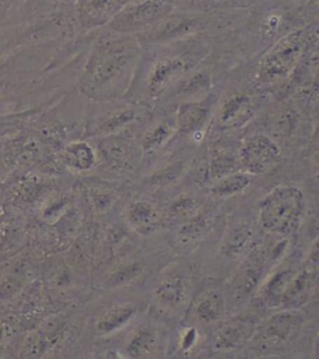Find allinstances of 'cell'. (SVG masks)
<instances>
[{"label": "cell", "mask_w": 319, "mask_h": 359, "mask_svg": "<svg viewBox=\"0 0 319 359\" xmlns=\"http://www.w3.org/2000/svg\"><path fill=\"white\" fill-rule=\"evenodd\" d=\"M102 156L112 163H123L129 156L130 145L118 135H109L99 144Z\"/></svg>", "instance_id": "obj_23"}, {"label": "cell", "mask_w": 319, "mask_h": 359, "mask_svg": "<svg viewBox=\"0 0 319 359\" xmlns=\"http://www.w3.org/2000/svg\"><path fill=\"white\" fill-rule=\"evenodd\" d=\"M302 314L296 309H283L264 322L254 339L264 349H280L297 341L303 328Z\"/></svg>", "instance_id": "obj_5"}, {"label": "cell", "mask_w": 319, "mask_h": 359, "mask_svg": "<svg viewBox=\"0 0 319 359\" xmlns=\"http://www.w3.org/2000/svg\"><path fill=\"white\" fill-rule=\"evenodd\" d=\"M197 212L200 211H198L196 201L190 196H179V198H176L170 205V210H168V213L172 219H179L182 222L195 216Z\"/></svg>", "instance_id": "obj_26"}, {"label": "cell", "mask_w": 319, "mask_h": 359, "mask_svg": "<svg viewBox=\"0 0 319 359\" xmlns=\"http://www.w3.org/2000/svg\"><path fill=\"white\" fill-rule=\"evenodd\" d=\"M156 332L151 328H141L131 337L126 351L133 358H142L152 355L156 351Z\"/></svg>", "instance_id": "obj_21"}, {"label": "cell", "mask_w": 319, "mask_h": 359, "mask_svg": "<svg viewBox=\"0 0 319 359\" xmlns=\"http://www.w3.org/2000/svg\"><path fill=\"white\" fill-rule=\"evenodd\" d=\"M156 27L150 29L151 32H146V39L149 41H166L181 36L184 34L190 33L194 29L195 20L190 19H171L165 22H158Z\"/></svg>", "instance_id": "obj_19"}, {"label": "cell", "mask_w": 319, "mask_h": 359, "mask_svg": "<svg viewBox=\"0 0 319 359\" xmlns=\"http://www.w3.org/2000/svg\"><path fill=\"white\" fill-rule=\"evenodd\" d=\"M171 136V129L165 123H158L149 130L144 136L142 147L146 152L155 151L166 142Z\"/></svg>", "instance_id": "obj_27"}, {"label": "cell", "mask_w": 319, "mask_h": 359, "mask_svg": "<svg viewBox=\"0 0 319 359\" xmlns=\"http://www.w3.org/2000/svg\"><path fill=\"white\" fill-rule=\"evenodd\" d=\"M253 115L251 100L245 95L233 96L224 104L219 112V126L221 129H238L248 123Z\"/></svg>", "instance_id": "obj_13"}, {"label": "cell", "mask_w": 319, "mask_h": 359, "mask_svg": "<svg viewBox=\"0 0 319 359\" xmlns=\"http://www.w3.org/2000/svg\"><path fill=\"white\" fill-rule=\"evenodd\" d=\"M118 4V0H89L83 8L85 20L95 24L105 22L107 18L116 11Z\"/></svg>", "instance_id": "obj_24"}, {"label": "cell", "mask_w": 319, "mask_h": 359, "mask_svg": "<svg viewBox=\"0 0 319 359\" xmlns=\"http://www.w3.org/2000/svg\"><path fill=\"white\" fill-rule=\"evenodd\" d=\"M136 309L131 304H118L101 314L96 320V331L100 334H111L123 328L133 320Z\"/></svg>", "instance_id": "obj_17"}, {"label": "cell", "mask_w": 319, "mask_h": 359, "mask_svg": "<svg viewBox=\"0 0 319 359\" xmlns=\"http://www.w3.org/2000/svg\"><path fill=\"white\" fill-rule=\"evenodd\" d=\"M253 230L251 224L246 221H236L224 232L221 243V251L229 257H238L245 252L252 240Z\"/></svg>", "instance_id": "obj_16"}, {"label": "cell", "mask_w": 319, "mask_h": 359, "mask_svg": "<svg viewBox=\"0 0 319 359\" xmlns=\"http://www.w3.org/2000/svg\"><path fill=\"white\" fill-rule=\"evenodd\" d=\"M170 11V6L157 0H142L112 18L111 27L118 33H136L155 27Z\"/></svg>", "instance_id": "obj_6"}, {"label": "cell", "mask_w": 319, "mask_h": 359, "mask_svg": "<svg viewBox=\"0 0 319 359\" xmlns=\"http://www.w3.org/2000/svg\"><path fill=\"white\" fill-rule=\"evenodd\" d=\"M208 226L206 219L200 215V212H197L195 216L182 222L179 235L187 241H196L197 238H201L202 236L206 233Z\"/></svg>", "instance_id": "obj_25"}, {"label": "cell", "mask_w": 319, "mask_h": 359, "mask_svg": "<svg viewBox=\"0 0 319 359\" xmlns=\"http://www.w3.org/2000/svg\"><path fill=\"white\" fill-rule=\"evenodd\" d=\"M304 208L306 198L301 189L296 186H278L261 201L259 222L272 235H291L299 227Z\"/></svg>", "instance_id": "obj_2"}, {"label": "cell", "mask_w": 319, "mask_h": 359, "mask_svg": "<svg viewBox=\"0 0 319 359\" xmlns=\"http://www.w3.org/2000/svg\"><path fill=\"white\" fill-rule=\"evenodd\" d=\"M194 62V57L186 55L163 57L157 60L149 73V91L152 95H156L168 89L170 85L190 70Z\"/></svg>", "instance_id": "obj_9"}, {"label": "cell", "mask_w": 319, "mask_h": 359, "mask_svg": "<svg viewBox=\"0 0 319 359\" xmlns=\"http://www.w3.org/2000/svg\"><path fill=\"white\" fill-rule=\"evenodd\" d=\"M210 115L208 101L185 102L177 112V128L182 135H195L201 131Z\"/></svg>", "instance_id": "obj_14"}, {"label": "cell", "mask_w": 319, "mask_h": 359, "mask_svg": "<svg viewBox=\"0 0 319 359\" xmlns=\"http://www.w3.org/2000/svg\"><path fill=\"white\" fill-rule=\"evenodd\" d=\"M190 290L189 278L182 272L171 269L161 277L154 292V299L158 309L175 312L185 307Z\"/></svg>", "instance_id": "obj_8"}, {"label": "cell", "mask_w": 319, "mask_h": 359, "mask_svg": "<svg viewBox=\"0 0 319 359\" xmlns=\"http://www.w3.org/2000/svg\"><path fill=\"white\" fill-rule=\"evenodd\" d=\"M256 332L251 322L233 318L219 325L213 337V348L216 351H235L243 347Z\"/></svg>", "instance_id": "obj_11"}, {"label": "cell", "mask_w": 319, "mask_h": 359, "mask_svg": "<svg viewBox=\"0 0 319 359\" xmlns=\"http://www.w3.org/2000/svg\"><path fill=\"white\" fill-rule=\"evenodd\" d=\"M237 163H240L238 158L229 149L213 147L208 156V177L212 181L222 179L235 171Z\"/></svg>", "instance_id": "obj_18"}, {"label": "cell", "mask_w": 319, "mask_h": 359, "mask_svg": "<svg viewBox=\"0 0 319 359\" xmlns=\"http://www.w3.org/2000/svg\"><path fill=\"white\" fill-rule=\"evenodd\" d=\"M194 312L205 323L219 322L226 313V298L217 290H206L197 296L194 302Z\"/></svg>", "instance_id": "obj_15"}, {"label": "cell", "mask_w": 319, "mask_h": 359, "mask_svg": "<svg viewBox=\"0 0 319 359\" xmlns=\"http://www.w3.org/2000/svg\"><path fill=\"white\" fill-rule=\"evenodd\" d=\"M6 11V6L3 4V1H0V15H1V11Z\"/></svg>", "instance_id": "obj_30"}, {"label": "cell", "mask_w": 319, "mask_h": 359, "mask_svg": "<svg viewBox=\"0 0 319 359\" xmlns=\"http://www.w3.org/2000/svg\"><path fill=\"white\" fill-rule=\"evenodd\" d=\"M280 149L264 135L245 141L238 152V161L248 174H264L278 163Z\"/></svg>", "instance_id": "obj_7"}, {"label": "cell", "mask_w": 319, "mask_h": 359, "mask_svg": "<svg viewBox=\"0 0 319 359\" xmlns=\"http://www.w3.org/2000/svg\"><path fill=\"white\" fill-rule=\"evenodd\" d=\"M197 333L194 328H189L181 337V348L182 351H190L196 343Z\"/></svg>", "instance_id": "obj_29"}, {"label": "cell", "mask_w": 319, "mask_h": 359, "mask_svg": "<svg viewBox=\"0 0 319 359\" xmlns=\"http://www.w3.org/2000/svg\"><path fill=\"white\" fill-rule=\"evenodd\" d=\"M277 250L278 247L271 250V253L264 247L253 250L236 275V291L238 293L252 291L262 276L267 261H271L269 258H277Z\"/></svg>", "instance_id": "obj_10"}, {"label": "cell", "mask_w": 319, "mask_h": 359, "mask_svg": "<svg viewBox=\"0 0 319 359\" xmlns=\"http://www.w3.org/2000/svg\"><path fill=\"white\" fill-rule=\"evenodd\" d=\"M67 160L72 168L88 171L95 165V151L86 142H73L67 147Z\"/></svg>", "instance_id": "obj_22"}, {"label": "cell", "mask_w": 319, "mask_h": 359, "mask_svg": "<svg viewBox=\"0 0 319 359\" xmlns=\"http://www.w3.org/2000/svg\"><path fill=\"white\" fill-rule=\"evenodd\" d=\"M126 219L129 226L139 235L149 236L156 232L163 219L156 206L147 200H136L126 210Z\"/></svg>", "instance_id": "obj_12"}, {"label": "cell", "mask_w": 319, "mask_h": 359, "mask_svg": "<svg viewBox=\"0 0 319 359\" xmlns=\"http://www.w3.org/2000/svg\"><path fill=\"white\" fill-rule=\"evenodd\" d=\"M306 45V34L302 30L287 35L267 53L259 67V76L264 81H275L286 76L296 67Z\"/></svg>", "instance_id": "obj_4"}, {"label": "cell", "mask_w": 319, "mask_h": 359, "mask_svg": "<svg viewBox=\"0 0 319 359\" xmlns=\"http://www.w3.org/2000/svg\"><path fill=\"white\" fill-rule=\"evenodd\" d=\"M90 200L93 202L94 208L97 211H107L112 208L115 198L111 194H107L105 191L91 190L90 191Z\"/></svg>", "instance_id": "obj_28"}, {"label": "cell", "mask_w": 319, "mask_h": 359, "mask_svg": "<svg viewBox=\"0 0 319 359\" xmlns=\"http://www.w3.org/2000/svg\"><path fill=\"white\" fill-rule=\"evenodd\" d=\"M252 182V175L248 174L247 171L241 172H231L222 179L215 181L212 187V194L219 197L233 196L238 192L246 189L247 186Z\"/></svg>", "instance_id": "obj_20"}, {"label": "cell", "mask_w": 319, "mask_h": 359, "mask_svg": "<svg viewBox=\"0 0 319 359\" xmlns=\"http://www.w3.org/2000/svg\"><path fill=\"white\" fill-rule=\"evenodd\" d=\"M318 271L285 269L273 276L264 287L266 303L283 309H299L308 302L317 288Z\"/></svg>", "instance_id": "obj_3"}, {"label": "cell", "mask_w": 319, "mask_h": 359, "mask_svg": "<svg viewBox=\"0 0 319 359\" xmlns=\"http://www.w3.org/2000/svg\"><path fill=\"white\" fill-rule=\"evenodd\" d=\"M137 49L123 40L99 43L90 56L81 79V90L90 97H110L126 81Z\"/></svg>", "instance_id": "obj_1"}]
</instances>
